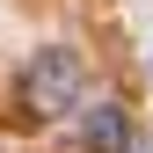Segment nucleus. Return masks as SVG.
Segmentation results:
<instances>
[{
	"instance_id": "1",
	"label": "nucleus",
	"mask_w": 153,
	"mask_h": 153,
	"mask_svg": "<svg viewBox=\"0 0 153 153\" xmlns=\"http://www.w3.org/2000/svg\"><path fill=\"white\" fill-rule=\"evenodd\" d=\"M80 95H88L80 51L51 44V51H36V59H29V73H22V102L36 109V117H66V109H80Z\"/></svg>"
},
{
	"instance_id": "2",
	"label": "nucleus",
	"mask_w": 153,
	"mask_h": 153,
	"mask_svg": "<svg viewBox=\"0 0 153 153\" xmlns=\"http://www.w3.org/2000/svg\"><path fill=\"white\" fill-rule=\"evenodd\" d=\"M80 146H88V153H124V146H131V117H124L117 102L80 109Z\"/></svg>"
}]
</instances>
